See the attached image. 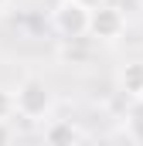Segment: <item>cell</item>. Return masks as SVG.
<instances>
[{"label":"cell","instance_id":"cell-1","mask_svg":"<svg viewBox=\"0 0 143 146\" xmlns=\"http://www.w3.org/2000/svg\"><path fill=\"white\" fill-rule=\"evenodd\" d=\"M55 106V99H51V88H48V82L44 78H34V75H27L21 85H17V92H14V112H21L24 119H44L48 112Z\"/></svg>","mask_w":143,"mask_h":146},{"label":"cell","instance_id":"cell-2","mask_svg":"<svg viewBox=\"0 0 143 146\" xmlns=\"http://www.w3.org/2000/svg\"><path fill=\"white\" fill-rule=\"evenodd\" d=\"M85 34L96 37V41H119V37L126 34V14L119 10V7H112V3H99V7H92L89 10V27H85Z\"/></svg>","mask_w":143,"mask_h":146},{"label":"cell","instance_id":"cell-3","mask_svg":"<svg viewBox=\"0 0 143 146\" xmlns=\"http://www.w3.org/2000/svg\"><path fill=\"white\" fill-rule=\"evenodd\" d=\"M55 27L68 41H78V37L85 34V27H89V7H82L75 0H61L55 7Z\"/></svg>","mask_w":143,"mask_h":146},{"label":"cell","instance_id":"cell-4","mask_svg":"<svg viewBox=\"0 0 143 146\" xmlns=\"http://www.w3.org/2000/svg\"><path fill=\"white\" fill-rule=\"evenodd\" d=\"M82 139H85V133L72 119H51L44 126V143L51 146H72V143H82Z\"/></svg>","mask_w":143,"mask_h":146},{"label":"cell","instance_id":"cell-5","mask_svg":"<svg viewBox=\"0 0 143 146\" xmlns=\"http://www.w3.org/2000/svg\"><path fill=\"white\" fill-rule=\"evenodd\" d=\"M119 88L126 95H143V61H126L119 68Z\"/></svg>","mask_w":143,"mask_h":146},{"label":"cell","instance_id":"cell-6","mask_svg":"<svg viewBox=\"0 0 143 146\" xmlns=\"http://www.w3.org/2000/svg\"><path fill=\"white\" fill-rule=\"evenodd\" d=\"M126 136L133 143H143V95H136L126 112Z\"/></svg>","mask_w":143,"mask_h":146},{"label":"cell","instance_id":"cell-7","mask_svg":"<svg viewBox=\"0 0 143 146\" xmlns=\"http://www.w3.org/2000/svg\"><path fill=\"white\" fill-rule=\"evenodd\" d=\"M10 112H14V95H10V92H3V88H0V119H7V115H10Z\"/></svg>","mask_w":143,"mask_h":146},{"label":"cell","instance_id":"cell-8","mask_svg":"<svg viewBox=\"0 0 143 146\" xmlns=\"http://www.w3.org/2000/svg\"><path fill=\"white\" fill-rule=\"evenodd\" d=\"M14 139V129L7 126V119H0V143H10Z\"/></svg>","mask_w":143,"mask_h":146},{"label":"cell","instance_id":"cell-9","mask_svg":"<svg viewBox=\"0 0 143 146\" xmlns=\"http://www.w3.org/2000/svg\"><path fill=\"white\" fill-rule=\"evenodd\" d=\"M75 3H82V7H89V10H92V7H99V3H106V0H75Z\"/></svg>","mask_w":143,"mask_h":146},{"label":"cell","instance_id":"cell-10","mask_svg":"<svg viewBox=\"0 0 143 146\" xmlns=\"http://www.w3.org/2000/svg\"><path fill=\"white\" fill-rule=\"evenodd\" d=\"M7 7H10V0H0V14H3V10H7Z\"/></svg>","mask_w":143,"mask_h":146},{"label":"cell","instance_id":"cell-11","mask_svg":"<svg viewBox=\"0 0 143 146\" xmlns=\"http://www.w3.org/2000/svg\"><path fill=\"white\" fill-rule=\"evenodd\" d=\"M140 3H143V0H140Z\"/></svg>","mask_w":143,"mask_h":146}]
</instances>
